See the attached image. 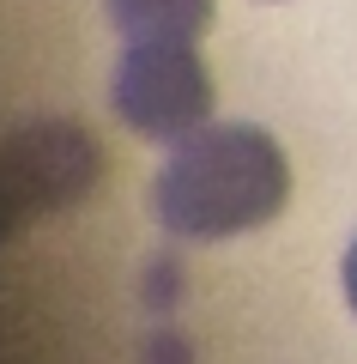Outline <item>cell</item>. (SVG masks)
I'll return each instance as SVG.
<instances>
[{"instance_id":"obj_1","label":"cell","mask_w":357,"mask_h":364,"mask_svg":"<svg viewBox=\"0 0 357 364\" xmlns=\"http://www.w3.org/2000/svg\"><path fill=\"white\" fill-rule=\"evenodd\" d=\"M285 200H291L285 146L248 122H206L182 134L152 188L158 225L188 243H218V237L273 225Z\"/></svg>"},{"instance_id":"obj_4","label":"cell","mask_w":357,"mask_h":364,"mask_svg":"<svg viewBox=\"0 0 357 364\" xmlns=\"http://www.w3.org/2000/svg\"><path fill=\"white\" fill-rule=\"evenodd\" d=\"M345 298H351V310H357V237H351V249H345Z\"/></svg>"},{"instance_id":"obj_3","label":"cell","mask_w":357,"mask_h":364,"mask_svg":"<svg viewBox=\"0 0 357 364\" xmlns=\"http://www.w3.org/2000/svg\"><path fill=\"white\" fill-rule=\"evenodd\" d=\"M121 43H200L212 31V0H109Z\"/></svg>"},{"instance_id":"obj_2","label":"cell","mask_w":357,"mask_h":364,"mask_svg":"<svg viewBox=\"0 0 357 364\" xmlns=\"http://www.w3.org/2000/svg\"><path fill=\"white\" fill-rule=\"evenodd\" d=\"M109 104L133 134L182 140L212 116V73L194 43H128L115 61Z\"/></svg>"}]
</instances>
